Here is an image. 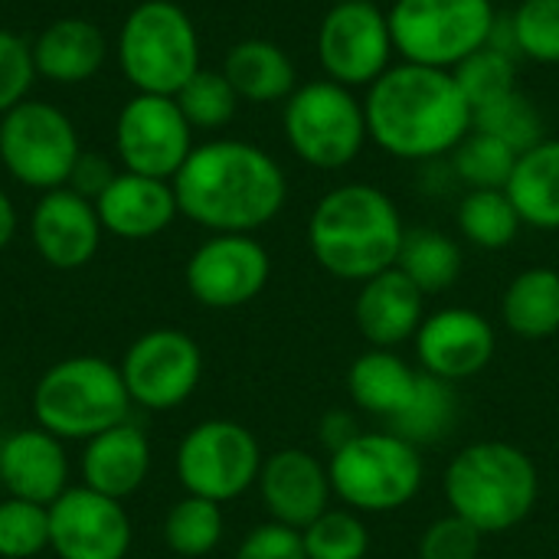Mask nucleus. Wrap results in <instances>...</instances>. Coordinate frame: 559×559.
<instances>
[{
	"mask_svg": "<svg viewBox=\"0 0 559 559\" xmlns=\"http://www.w3.org/2000/svg\"><path fill=\"white\" fill-rule=\"evenodd\" d=\"M180 216L210 233H255L269 226L285 200L282 164L259 144L216 138L197 144L170 180Z\"/></svg>",
	"mask_w": 559,
	"mask_h": 559,
	"instance_id": "1",
	"label": "nucleus"
},
{
	"mask_svg": "<svg viewBox=\"0 0 559 559\" xmlns=\"http://www.w3.org/2000/svg\"><path fill=\"white\" fill-rule=\"evenodd\" d=\"M370 141L396 160H439L472 131V108L449 69L390 66L364 95Z\"/></svg>",
	"mask_w": 559,
	"mask_h": 559,
	"instance_id": "2",
	"label": "nucleus"
},
{
	"mask_svg": "<svg viewBox=\"0 0 559 559\" xmlns=\"http://www.w3.org/2000/svg\"><path fill=\"white\" fill-rule=\"evenodd\" d=\"M406 226L393 197L373 183H341L328 190L308 216V249L314 262L364 285L396 265Z\"/></svg>",
	"mask_w": 559,
	"mask_h": 559,
	"instance_id": "3",
	"label": "nucleus"
},
{
	"mask_svg": "<svg viewBox=\"0 0 559 559\" xmlns=\"http://www.w3.org/2000/svg\"><path fill=\"white\" fill-rule=\"evenodd\" d=\"M442 495L449 511L472 527L504 534L524 524L540 498V472L534 459L501 439L465 445L442 475Z\"/></svg>",
	"mask_w": 559,
	"mask_h": 559,
	"instance_id": "4",
	"label": "nucleus"
},
{
	"mask_svg": "<svg viewBox=\"0 0 559 559\" xmlns=\"http://www.w3.org/2000/svg\"><path fill=\"white\" fill-rule=\"evenodd\" d=\"M131 406L121 370L102 357L59 360L33 386L36 426L62 442H88L128 423Z\"/></svg>",
	"mask_w": 559,
	"mask_h": 559,
	"instance_id": "5",
	"label": "nucleus"
},
{
	"mask_svg": "<svg viewBox=\"0 0 559 559\" xmlns=\"http://www.w3.org/2000/svg\"><path fill=\"white\" fill-rule=\"evenodd\" d=\"M118 66L134 92L177 95L200 69V36L190 13L174 0L138 3L118 29Z\"/></svg>",
	"mask_w": 559,
	"mask_h": 559,
	"instance_id": "6",
	"label": "nucleus"
},
{
	"mask_svg": "<svg viewBox=\"0 0 559 559\" xmlns=\"http://www.w3.org/2000/svg\"><path fill=\"white\" fill-rule=\"evenodd\" d=\"M328 475L344 508L357 514H393L423 491L426 465L413 442L383 429L360 432L328 455Z\"/></svg>",
	"mask_w": 559,
	"mask_h": 559,
	"instance_id": "7",
	"label": "nucleus"
},
{
	"mask_svg": "<svg viewBox=\"0 0 559 559\" xmlns=\"http://www.w3.org/2000/svg\"><path fill=\"white\" fill-rule=\"evenodd\" d=\"M282 128L298 160L318 170H341L354 164L370 141L364 98L334 79L298 85L285 98Z\"/></svg>",
	"mask_w": 559,
	"mask_h": 559,
	"instance_id": "8",
	"label": "nucleus"
},
{
	"mask_svg": "<svg viewBox=\"0 0 559 559\" xmlns=\"http://www.w3.org/2000/svg\"><path fill=\"white\" fill-rule=\"evenodd\" d=\"M386 16L403 62L449 72L485 49L498 26L491 0H393Z\"/></svg>",
	"mask_w": 559,
	"mask_h": 559,
	"instance_id": "9",
	"label": "nucleus"
},
{
	"mask_svg": "<svg viewBox=\"0 0 559 559\" xmlns=\"http://www.w3.org/2000/svg\"><path fill=\"white\" fill-rule=\"evenodd\" d=\"M79 157V131L62 108L23 98L0 115V164L16 183L39 193L69 187Z\"/></svg>",
	"mask_w": 559,
	"mask_h": 559,
	"instance_id": "10",
	"label": "nucleus"
},
{
	"mask_svg": "<svg viewBox=\"0 0 559 559\" xmlns=\"http://www.w3.org/2000/svg\"><path fill=\"white\" fill-rule=\"evenodd\" d=\"M259 439L233 419H206L193 426L177 449V478L193 498L216 504L242 498L262 472Z\"/></svg>",
	"mask_w": 559,
	"mask_h": 559,
	"instance_id": "11",
	"label": "nucleus"
},
{
	"mask_svg": "<svg viewBox=\"0 0 559 559\" xmlns=\"http://www.w3.org/2000/svg\"><path fill=\"white\" fill-rule=\"evenodd\" d=\"M318 62L324 79L347 88H370L393 66L390 16L373 0L334 3L318 23Z\"/></svg>",
	"mask_w": 559,
	"mask_h": 559,
	"instance_id": "12",
	"label": "nucleus"
},
{
	"mask_svg": "<svg viewBox=\"0 0 559 559\" xmlns=\"http://www.w3.org/2000/svg\"><path fill=\"white\" fill-rule=\"evenodd\" d=\"M193 147V128L170 95L134 92L118 111L115 154L131 174L174 180Z\"/></svg>",
	"mask_w": 559,
	"mask_h": 559,
	"instance_id": "13",
	"label": "nucleus"
},
{
	"mask_svg": "<svg viewBox=\"0 0 559 559\" xmlns=\"http://www.w3.org/2000/svg\"><path fill=\"white\" fill-rule=\"evenodd\" d=\"M121 377L134 406L151 413H167L183 406L203 377L200 344L174 328H157L141 334L121 360Z\"/></svg>",
	"mask_w": 559,
	"mask_h": 559,
	"instance_id": "14",
	"label": "nucleus"
},
{
	"mask_svg": "<svg viewBox=\"0 0 559 559\" xmlns=\"http://www.w3.org/2000/svg\"><path fill=\"white\" fill-rule=\"evenodd\" d=\"M183 275L190 295L203 308L233 311L265 292L272 278V259L249 233H213L193 249Z\"/></svg>",
	"mask_w": 559,
	"mask_h": 559,
	"instance_id": "15",
	"label": "nucleus"
},
{
	"mask_svg": "<svg viewBox=\"0 0 559 559\" xmlns=\"http://www.w3.org/2000/svg\"><path fill=\"white\" fill-rule=\"evenodd\" d=\"M49 550L59 559H124L131 550V518L121 501L85 485L49 504Z\"/></svg>",
	"mask_w": 559,
	"mask_h": 559,
	"instance_id": "16",
	"label": "nucleus"
},
{
	"mask_svg": "<svg viewBox=\"0 0 559 559\" xmlns=\"http://www.w3.org/2000/svg\"><path fill=\"white\" fill-rule=\"evenodd\" d=\"M413 344L416 360L426 373L462 383L478 377L491 364L498 350V334L491 321L472 308H442L426 314Z\"/></svg>",
	"mask_w": 559,
	"mask_h": 559,
	"instance_id": "17",
	"label": "nucleus"
},
{
	"mask_svg": "<svg viewBox=\"0 0 559 559\" xmlns=\"http://www.w3.org/2000/svg\"><path fill=\"white\" fill-rule=\"evenodd\" d=\"M102 219L95 200L75 193L72 187L46 190L29 216V239L39 259L59 272H75L88 265L102 246Z\"/></svg>",
	"mask_w": 559,
	"mask_h": 559,
	"instance_id": "18",
	"label": "nucleus"
},
{
	"mask_svg": "<svg viewBox=\"0 0 559 559\" xmlns=\"http://www.w3.org/2000/svg\"><path fill=\"white\" fill-rule=\"evenodd\" d=\"M259 495L269 511V521L292 531H305L331 508V475L328 462L305 449H282L262 462Z\"/></svg>",
	"mask_w": 559,
	"mask_h": 559,
	"instance_id": "19",
	"label": "nucleus"
},
{
	"mask_svg": "<svg viewBox=\"0 0 559 559\" xmlns=\"http://www.w3.org/2000/svg\"><path fill=\"white\" fill-rule=\"evenodd\" d=\"M95 210L105 233L131 242L160 236L180 216L170 180H157L131 170H118L111 177V183L95 197Z\"/></svg>",
	"mask_w": 559,
	"mask_h": 559,
	"instance_id": "20",
	"label": "nucleus"
},
{
	"mask_svg": "<svg viewBox=\"0 0 559 559\" xmlns=\"http://www.w3.org/2000/svg\"><path fill=\"white\" fill-rule=\"evenodd\" d=\"M0 485L7 498L49 508L69 491V459L62 439L46 429H20L0 442Z\"/></svg>",
	"mask_w": 559,
	"mask_h": 559,
	"instance_id": "21",
	"label": "nucleus"
},
{
	"mask_svg": "<svg viewBox=\"0 0 559 559\" xmlns=\"http://www.w3.org/2000/svg\"><path fill=\"white\" fill-rule=\"evenodd\" d=\"M354 321L370 347L393 350L416 337L426 321V295L393 265L367 278L354 301Z\"/></svg>",
	"mask_w": 559,
	"mask_h": 559,
	"instance_id": "22",
	"label": "nucleus"
},
{
	"mask_svg": "<svg viewBox=\"0 0 559 559\" xmlns=\"http://www.w3.org/2000/svg\"><path fill=\"white\" fill-rule=\"evenodd\" d=\"M33 46L36 75L56 85H82L98 75L108 56L105 33L85 16H59L39 29Z\"/></svg>",
	"mask_w": 559,
	"mask_h": 559,
	"instance_id": "23",
	"label": "nucleus"
},
{
	"mask_svg": "<svg viewBox=\"0 0 559 559\" xmlns=\"http://www.w3.org/2000/svg\"><path fill=\"white\" fill-rule=\"evenodd\" d=\"M151 442L144 429L121 423L85 442L82 452V481L85 488L124 501L131 498L151 475Z\"/></svg>",
	"mask_w": 559,
	"mask_h": 559,
	"instance_id": "24",
	"label": "nucleus"
},
{
	"mask_svg": "<svg viewBox=\"0 0 559 559\" xmlns=\"http://www.w3.org/2000/svg\"><path fill=\"white\" fill-rule=\"evenodd\" d=\"M223 75L236 88L239 102H252V105L285 102L298 88V72L292 56L278 43L262 36L239 39L223 59Z\"/></svg>",
	"mask_w": 559,
	"mask_h": 559,
	"instance_id": "25",
	"label": "nucleus"
},
{
	"mask_svg": "<svg viewBox=\"0 0 559 559\" xmlns=\"http://www.w3.org/2000/svg\"><path fill=\"white\" fill-rule=\"evenodd\" d=\"M419 373L413 364H406L396 350H367L360 354L347 370V393L357 409L393 423L413 400Z\"/></svg>",
	"mask_w": 559,
	"mask_h": 559,
	"instance_id": "26",
	"label": "nucleus"
},
{
	"mask_svg": "<svg viewBox=\"0 0 559 559\" xmlns=\"http://www.w3.org/2000/svg\"><path fill=\"white\" fill-rule=\"evenodd\" d=\"M504 190L524 226L559 233V138H544L531 151L518 154Z\"/></svg>",
	"mask_w": 559,
	"mask_h": 559,
	"instance_id": "27",
	"label": "nucleus"
},
{
	"mask_svg": "<svg viewBox=\"0 0 559 559\" xmlns=\"http://www.w3.org/2000/svg\"><path fill=\"white\" fill-rule=\"evenodd\" d=\"M501 321L524 341L559 334V272L550 265L524 269L501 295Z\"/></svg>",
	"mask_w": 559,
	"mask_h": 559,
	"instance_id": "28",
	"label": "nucleus"
},
{
	"mask_svg": "<svg viewBox=\"0 0 559 559\" xmlns=\"http://www.w3.org/2000/svg\"><path fill=\"white\" fill-rule=\"evenodd\" d=\"M462 246L442 233V229H406L396 269L429 298V295H442L449 292L459 278H462Z\"/></svg>",
	"mask_w": 559,
	"mask_h": 559,
	"instance_id": "29",
	"label": "nucleus"
},
{
	"mask_svg": "<svg viewBox=\"0 0 559 559\" xmlns=\"http://www.w3.org/2000/svg\"><path fill=\"white\" fill-rule=\"evenodd\" d=\"M455 423H459V393H455V383L439 380V377H432V373L423 370L409 406L393 423H386V429L396 432V436H403L416 449H423V445L442 442L455 429Z\"/></svg>",
	"mask_w": 559,
	"mask_h": 559,
	"instance_id": "30",
	"label": "nucleus"
},
{
	"mask_svg": "<svg viewBox=\"0 0 559 559\" xmlns=\"http://www.w3.org/2000/svg\"><path fill=\"white\" fill-rule=\"evenodd\" d=\"M521 226L524 219L508 190H468L459 203V233L485 252L508 249Z\"/></svg>",
	"mask_w": 559,
	"mask_h": 559,
	"instance_id": "31",
	"label": "nucleus"
},
{
	"mask_svg": "<svg viewBox=\"0 0 559 559\" xmlns=\"http://www.w3.org/2000/svg\"><path fill=\"white\" fill-rule=\"evenodd\" d=\"M226 531L223 504L187 495L164 518V540L177 557H206L219 547Z\"/></svg>",
	"mask_w": 559,
	"mask_h": 559,
	"instance_id": "32",
	"label": "nucleus"
},
{
	"mask_svg": "<svg viewBox=\"0 0 559 559\" xmlns=\"http://www.w3.org/2000/svg\"><path fill=\"white\" fill-rule=\"evenodd\" d=\"M449 157H452L455 177L468 190H504L518 164V151H511L504 141L475 128L459 141V147Z\"/></svg>",
	"mask_w": 559,
	"mask_h": 559,
	"instance_id": "33",
	"label": "nucleus"
},
{
	"mask_svg": "<svg viewBox=\"0 0 559 559\" xmlns=\"http://www.w3.org/2000/svg\"><path fill=\"white\" fill-rule=\"evenodd\" d=\"M174 102L180 105L193 131H219L236 118V108H239V95L223 75V69H206V66H200L183 82Z\"/></svg>",
	"mask_w": 559,
	"mask_h": 559,
	"instance_id": "34",
	"label": "nucleus"
},
{
	"mask_svg": "<svg viewBox=\"0 0 559 559\" xmlns=\"http://www.w3.org/2000/svg\"><path fill=\"white\" fill-rule=\"evenodd\" d=\"M452 75H455L472 115L478 108H485V105H491V102H498V98L521 88L518 85V59L511 52L491 46V43L485 49L472 52L465 62H459L452 69Z\"/></svg>",
	"mask_w": 559,
	"mask_h": 559,
	"instance_id": "35",
	"label": "nucleus"
},
{
	"mask_svg": "<svg viewBox=\"0 0 559 559\" xmlns=\"http://www.w3.org/2000/svg\"><path fill=\"white\" fill-rule=\"evenodd\" d=\"M472 128L475 131H485L498 141H504L511 151L524 154L531 151L534 144H540L547 134H544V115L540 108L518 88L485 108H478L472 115Z\"/></svg>",
	"mask_w": 559,
	"mask_h": 559,
	"instance_id": "36",
	"label": "nucleus"
},
{
	"mask_svg": "<svg viewBox=\"0 0 559 559\" xmlns=\"http://www.w3.org/2000/svg\"><path fill=\"white\" fill-rule=\"evenodd\" d=\"M308 559H367L370 531L350 508H328L301 531Z\"/></svg>",
	"mask_w": 559,
	"mask_h": 559,
	"instance_id": "37",
	"label": "nucleus"
},
{
	"mask_svg": "<svg viewBox=\"0 0 559 559\" xmlns=\"http://www.w3.org/2000/svg\"><path fill=\"white\" fill-rule=\"evenodd\" d=\"M508 23L518 56L540 66H559V0H521Z\"/></svg>",
	"mask_w": 559,
	"mask_h": 559,
	"instance_id": "38",
	"label": "nucleus"
},
{
	"mask_svg": "<svg viewBox=\"0 0 559 559\" xmlns=\"http://www.w3.org/2000/svg\"><path fill=\"white\" fill-rule=\"evenodd\" d=\"M49 547V508L3 498L0 501V557L33 559Z\"/></svg>",
	"mask_w": 559,
	"mask_h": 559,
	"instance_id": "39",
	"label": "nucleus"
},
{
	"mask_svg": "<svg viewBox=\"0 0 559 559\" xmlns=\"http://www.w3.org/2000/svg\"><path fill=\"white\" fill-rule=\"evenodd\" d=\"M481 544H485V534L478 527H472L465 518L449 511L445 518L432 521L423 531L416 554L419 559H478Z\"/></svg>",
	"mask_w": 559,
	"mask_h": 559,
	"instance_id": "40",
	"label": "nucleus"
},
{
	"mask_svg": "<svg viewBox=\"0 0 559 559\" xmlns=\"http://www.w3.org/2000/svg\"><path fill=\"white\" fill-rule=\"evenodd\" d=\"M33 82H36L33 46L13 29L0 26V115H7L13 105L29 98Z\"/></svg>",
	"mask_w": 559,
	"mask_h": 559,
	"instance_id": "41",
	"label": "nucleus"
},
{
	"mask_svg": "<svg viewBox=\"0 0 559 559\" xmlns=\"http://www.w3.org/2000/svg\"><path fill=\"white\" fill-rule=\"evenodd\" d=\"M236 559H308V554H305L301 531L269 521L246 534V540L236 550Z\"/></svg>",
	"mask_w": 559,
	"mask_h": 559,
	"instance_id": "42",
	"label": "nucleus"
},
{
	"mask_svg": "<svg viewBox=\"0 0 559 559\" xmlns=\"http://www.w3.org/2000/svg\"><path fill=\"white\" fill-rule=\"evenodd\" d=\"M364 429H360V423L347 413V409H331V413H324L321 416V423H318V442L324 445V452L328 455H334L337 449H344L350 439H357Z\"/></svg>",
	"mask_w": 559,
	"mask_h": 559,
	"instance_id": "43",
	"label": "nucleus"
},
{
	"mask_svg": "<svg viewBox=\"0 0 559 559\" xmlns=\"http://www.w3.org/2000/svg\"><path fill=\"white\" fill-rule=\"evenodd\" d=\"M111 177H115V170H111L105 160H98V157H92V154H82L79 164H75V170H72L69 187H72L75 193L95 200V197L111 183Z\"/></svg>",
	"mask_w": 559,
	"mask_h": 559,
	"instance_id": "44",
	"label": "nucleus"
},
{
	"mask_svg": "<svg viewBox=\"0 0 559 559\" xmlns=\"http://www.w3.org/2000/svg\"><path fill=\"white\" fill-rule=\"evenodd\" d=\"M16 206H13V200L7 197V190L0 187V249H7L10 242H13V236H16Z\"/></svg>",
	"mask_w": 559,
	"mask_h": 559,
	"instance_id": "45",
	"label": "nucleus"
},
{
	"mask_svg": "<svg viewBox=\"0 0 559 559\" xmlns=\"http://www.w3.org/2000/svg\"><path fill=\"white\" fill-rule=\"evenodd\" d=\"M328 3L334 7V3H354V0H328Z\"/></svg>",
	"mask_w": 559,
	"mask_h": 559,
	"instance_id": "46",
	"label": "nucleus"
}]
</instances>
